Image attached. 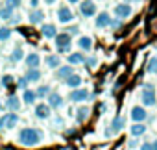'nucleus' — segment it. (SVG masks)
Listing matches in <instances>:
<instances>
[{
	"label": "nucleus",
	"instance_id": "45",
	"mask_svg": "<svg viewBox=\"0 0 157 150\" xmlns=\"http://www.w3.org/2000/svg\"><path fill=\"white\" fill-rule=\"evenodd\" d=\"M0 109H2V104H0Z\"/></svg>",
	"mask_w": 157,
	"mask_h": 150
},
{
	"label": "nucleus",
	"instance_id": "35",
	"mask_svg": "<svg viewBox=\"0 0 157 150\" xmlns=\"http://www.w3.org/2000/svg\"><path fill=\"white\" fill-rule=\"evenodd\" d=\"M87 65H89V67H94V65H96V57H89V59H87Z\"/></svg>",
	"mask_w": 157,
	"mask_h": 150
},
{
	"label": "nucleus",
	"instance_id": "22",
	"mask_svg": "<svg viewBox=\"0 0 157 150\" xmlns=\"http://www.w3.org/2000/svg\"><path fill=\"white\" fill-rule=\"evenodd\" d=\"M131 135L133 137H139V135H142V133H146V124H140V122H137V124H131Z\"/></svg>",
	"mask_w": 157,
	"mask_h": 150
},
{
	"label": "nucleus",
	"instance_id": "4",
	"mask_svg": "<svg viewBox=\"0 0 157 150\" xmlns=\"http://www.w3.org/2000/svg\"><path fill=\"white\" fill-rule=\"evenodd\" d=\"M93 95L87 91V89H80V87H76V89H72V93H70V100L72 102H85V100H89Z\"/></svg>",
	"mask_w": 157,
	"mask_h": 150
},
{
	"label": "nucleus",
	"instance_id": "38",
	"mask_svg": "<svg viewBox=\"0 0 157 150\" xmlns=\"http://www.w3.org/2000/svg\"><path fill=\"white\" fill-rule=\"evenodd\" d=\"M4 122H6V115H4V117H0V130L4 128Z\"/></svg>",
	"mask_w": 157,
	"mask_h": 150
},
{
	"label": "nucleus",
	"instance_id": "8",
	"mask_svg": "<svg viewBox=\"0 0 157 150\" xmlns=\"http://www.w3.org/2000/svg\"><path fill=\"white\" fill-rule=\"evenodd\" d=\"M115 15L120 17V19L129 17L131 15V6L129 4H118V6H115Z\"/></svg>",
	"mask_w": 157,
	"mask_h": 150
},
{
	"label": "nucleus",
	"instance_id": "21",
	"mask_svg": "<svg viewBox=\"0 0 157 150\" xmlns=\"http://www.w3.org/2000/svg\"><path fill=\"white\" fill-rule=\"evenodd\" d=\"M68 63L70 65H80V63H85V56L80 54V52H74L68 56Z\"/></svg>",
	"mask_w": 157,
	"mask_h": 150
},
{
	"label": "nucleus",
	"instance_id": "42",
	"mask_svg": "<svg viewBox=\"0 0 157 150\" xmlns=\"http://www.w3.org/2000/svg\"><path fill=\"white\" fill-rule=\"evenodd\" d=\"M44 2H46V4H54V2H56V0H44Z\"/></svg>",
	"mask_w": 157,
	"mask_h": 150
},
{
	"label": "nucleus",
	"instance_id": "25",
	"mask_svg": "<svg viewBox=\"0 0 157 150\" xmlns=\"http://www.w3.org/2000/svg\"><path fill=\"white\" fill-rule=\"evenodd\" d=\"M46 65H48L50 69H57V67L61 65L59 56H48V57H46Z\"/></svg>",
	"mask_w": 157,
	"mask_h": 150
},
{
	"label": "nucleus",
	"instance_id": "26",
	"mask_svg": "<svg viewBox=\"0 0 157 150\" xmlns=\"http://www.w3.org/2000/svg\"><path fill=\"white\" fill-rule=\"evenodd\" d=\"M35 98H37V97H35V91H30V89H26L24 95H22V100H24L26 104H33Z\"/></svg>",
	"mask_w": 157,
	"mask_h": 150
},
{
	"label": "nucleus",
	"instance_id": "14",
	"mask_svg": "<svg viewBox=\"0 0 157 150\" xmlns=\"http://www.w3.org/2000/svg\"><path fill=\"white\" fill-rule=\"evenodd\" d=\"M24 78L28 80V82H39L41 80V70L35 67V69H28L26 70V74H24Z\"/></svg>",
	"mask_w": 157,
	"mask_h": 150
},
{
	"label": "nucleus",
	"instance_id": "18",
	"mask_svg": "<svg viewBox=\"0 0 157 150\" xmlns=\"http://www.w3.org/2000/svg\"><path fill=\"white\" fill-rule=\"evenodd\" d=\"M124 122H126L124 117H115L113 122H111V132H109V133H118V132L124 128Z\"/></svg>",
	"mask_w": 157,
	"mask_h": 150
},
{
	"label": "nucleus",
	"instance_id": "43",
	"mask_svg": "<svg viewBox=\"0 0 157 150\" xmlns=\"http://www.w3.org/2000/svg\"><path fill=\"white\" fill-rule=\"evenodd\" d=\"M68 2H70V4H76V2H80V0H68Z\"/></svg>",
	"mask_w": 157,
	"mask_h": 150
},
{
	"label": "nucleus",
	"instance_id": "30",
	"mask_svg": "<svg viewBox=\"0 0 157 150\" xmlns=\"http://www.w3.org/2000/svg\"><path fill=\"white\" fill-rule=\"evenodd\" d=\"M50 93V87L48 85H41L37 91H35V97H39V98H43V97H46Z\"/></svg>",
	"mask_w": 157,
	"mask_h": 150
},
{
	"label": "nucleus",
	"instance_id": "37",
	"mask_svg": "<svg viewBox=\"0 0 157 150\" xmlns=\"http://www.w3.org/2000/svg\"><path fill=\"white\" fill-rule=\"evenodd\" d=\"M109 24H111L113 28H118V26H120V22H118V21H109Z\"/></svg>",
	"mask_w": 157,
	"mask_h": 150
},
{
	"label": "nucleus",
	"instance_id": "5",
	"mask_svg": "<svg viewBox=\"0 0 157 150\" xmlns=\"http://www.w3.org/2000/svg\"><path fill=\"white\" fill-rule=\"evenodd\" d=\"M57 21L63 22V24H67V22L74 21V15H72V11H70L67 6H61V8L57 10Z\"/></svg>",
	"mask_w": 157,
	"mask_h": 150
},
{
	"label": "nucleus",
	"instance_id": "17",
	"mask_svg": "<svg viewBox=\"0 0 157 150\" xmlns=\"http://www.w3.org/2000/svg\"><path fill=\"white\" fill-rule=\"evenodd\" d=\"M6 106H8V109H11V111H17V109H21V100H19V97H15V95H10V97H8V102H6Z\"/></svg>",
	"mask_w": 157,
	"mask_h": 150
},
{
	"label": "nucleus",
	"instance_id": "34",
	"mask_svg": "<svg viewBox=\"0 0 157 150\" xmlns=\"http://www.w3.org/2000/svg\"><path fill=\"white\" fill-rule=\"evenodd\" d=\"M26 84H28V80H26V78H21V80H19V87L26 89Z\"/></svg>",
	"mask_w": 157,
	"mask_h": 150
},
{
	"label": "nucleus",
	"instance_id": "6",
	"mask_svg": "<svg viewBox=\"0 0 157 150\" xmlns=\"http://www.w3.org/2000/svg\"><path fill=\"white\" fill-rule=\"evenodd\" d=\"M80 10H82V15L83 17H93L96 13V6H94V2H91V0H83L82 6H80Z\"/></svg>",
	"mask_w": 157,
	"mask_h": 150
},
{
	"label": "nucleus",
	"instance_id": "12",
	"mask_svg": "<svg viewBox=\"0 0 157 150\" xmlns=\"http://www.w3.org/2000/svg\"><path fill=\"white\" fill-rule=\"evenodd\" d=\"M17 122H19V115H17L15 111H11L10 115H6V122H4V128H8V130H13V128L17 126Z\"/></svg>",
	"mask_w": 157,
	"mask_h": 150
},
{
	"label": "nucleus",
	"instance_id": "15",
	"mask_svg": "<svg viewBox=\"0 0 157 150\" xmlns=\"http://www.w3.org/2000/svg\"><path fill=\"white\" fill-rule=\"evenodd\" d=\"M72 65H65V67H57V74L56 76L59 78V80H65V78H68L70 74H72Z\"/></svg>",
	"mask_w": 157,
	"mask_h": 150
},
{
	"label": "nucleus",
	"instance_id": "10",
	"mask_svg": "<svg viewBox=\"0 0 157 150\" xmlns=\"http://www.w3.org/2000/svg\"><path fill=\"white\" fill-rule=\"evenodd\" d=\"M35 115H37V119H48L50 117V106L48 104H37L35 106Z\"/></svg>",
	"mask_w": 157,
	"mask_h": 150
},
{
	"label": "nucleus",
	"instance_id": "28",
	"mask_svg": "<svg viewBox=\"0 0 157 150\" xmlns=\"http://www.w3.org/2000/svg\"><path fill=\"white\" fill-rule=\"evenodd\" d=\"M22 57H24V52H22L21 48H15V50L11 52V56H10V59H11L13 63H17V61H21Z\"/></svg>",
	"mask_w": 157,
	"mask_h": 150
},
{
	"label": "nucleus",
	"instance_id": "32",
	"mask_svg": "<svg viewBox=\"0 0 157 150\" xmlns=\"http://www.w3.org/2000/svg\"><path fill=\"white\" fill-rule=\"evenodd\" d=\"M11 84H13V76H10V74H6V76L2 78V85H4V87H10Z\"/></svg>",
	"mask_w": 157,
	"mask_h": 150
},
{
	"label": "nucleus",
	"instance_id": "44",
	"mask_svg": "<svg viewBox=\"0 0 157 150\" xmlns=\"http://www.w3.org/2000/svg\"><path fill=\"white\" fill-rule=\"evenodd\" d=\"M128 2H137V0H128Z\"/></svg>",
	"mask_w": 157,
	"mask_h": 150
},
{
	"label": "nucleus",
	"instance_id": "41",
	"mask_svg": "<svg viewBox=\"0 0 157 150\" xmlns=\"http://www.w3.org/2000/svg\"><path fill=\"white\" fill-rule=\"evenodd\" d=\"M151 150H157V141H155V143H151Z\"/></svg>",
	"mask_w": 157,
	"mask_h": 150
},
{
	"label": "nucleus",
	"instance_id": "2",
	"mask_svg": "<svg viewBox=\"0 0 157 150\" xmlns=\"http://www.w3.org/2000/svg\"><path fill=\"white\" fill-rule=\"evenodd\" d=\"M70 43H72V37L68 34H56V46H57V52H68L70 50Z\"/></svg>",
	"mask_w": 157,
	"mask_h": 150
},
{
	"label": "nucleus",
	"instance_id": "23",
	"mask_svg": "<svg viewBox=\"0 0 157 150\" xmlns=\"http://www.w3.org/2000/svg\"><path fill=\"white\" fill-rule=\"evenodd\" d=\"M78 45H80V48H82V50H91V48H93V39H91V37H87V35H83V37H80Z\"/></svg>",
	"mask_w": 157,
	"mask_h": 150
},
{
	"label": "nucleus",
	"instance_id": "24",
	"mask_svg": "<svg viewBox=\"0 0 157 150\" xmlns=\"http://www.w3.org/2000/svg\"><path fill=\"white\" fill-rule=\"evenodd\" d=\"M43 19H44V13H43L41 10H35V11H32V13H30V22H33V24L43 22Z\"/></svg>",
	"mask_w": 157,
	"mask_h": 150
},
{
	"label": "nucleus",
	"instance_id": "27",
	"mask_svg": "<svg viewBox=\"0 0 157 150\" xmlns=\"http://www.w3.org/2000/svg\"><path fill=\"white\" fill-rule=\"evenodd\" d=\"M11 17H13V8H10V6H6V8H0V19L8 21V19H11Z\"/></svg>",
	"mask_w": 157,
	"mask_h": 150
},
{
	"label": "nucleus",
	"instance_id": "13",
	"mask_svg": "<svg viewBox=\"0 0 157 150\" xmlns=\"http://www.w3.org/2000/svg\"><path fill=\"white\" fill-rule=\"evenodd\" d=\"M65 82H67V85L70 87V89H76V87H80L82 85V76H78V74H70L68 78H65Z\"/></svg>",
	"mask_w": 157,
	"mask_h": 150
},
{
	"label": "nucleus",
	"instance_id": "1",
	"mask_svg": "<svg viewBox=\"0 0 157 150\" xmlns=\"http://www.w3.org/2000/svg\"><path fill=\"white\" fill-rule=\"evenodd\" d=\"M43 139V133L35 128H24L19 132V143L24 146H37Z\"/></svg>",
	"mask_w": 157,
	"mask_h": 150
},
{
	"label": "nucleus",
	"instance_id": "31",
	"mask_svg": "<svg viewBox=\"0 0 157 150\" xmlns=\"http://www.w3.org/2000/svg\"><path fill=\"white\" fill-rule=\"evenodd\" d=\"M11 37V30L10 28H0V41H8Z\"/></svg>",
	"mask_w": 157,
	"mask_h": 150
},
{
	"label": "nucleus",
	"instance_id": "20",
	"mask_svg": "<svg viewBox=\"0 0 157 150\" xmlns=\"http://www.w3.org/2000/svg\"><path fill=\"white\" fill-rule=\"evenodd\" d=\"M89 113H91V111H89V108H87V106L78 108V111H76V120H78V122H83V120L89 117Z\"/></svg>",
	"mask_w": 157,
	"mask_h": 150
},
{
	"label": "nucleus",
	"instance_id": "40",
	"mask_svg": "<svg viewBox=\"0 0 157 150\" xmlns=\"http://www.w3.org/2000/svg\"><path fill=\"white\" fill-rule=\"evenodd\" d=\"M32 2V8H37V4H39V0H30Z\"/></svg>",
	"mask_w": 157,
	"mask_h": 150
},
{
	"label": "nucleus",
	"instance_id": "39",
	"mask_svg": "<svg viewBox=\"0 0 157 150\" xmlns=\"http://www.w3.org/2000/svg\"><path fill=\"white\" fill-rule=\"evenodd\" d=\"M137 144H139V143H137V141H135V139H133V141H129V148H135V146H137Z\"/></svg>",
	"mask_w": 157,
	"mask_h": 150
},
{
	"label": "nucleus",
	"instance_id": "36",
	"mask_svg": "<svg viewBox=\"0 0 157 150\" xmlns=\"http://www.w3.org/2000/svg\"><path fill=\"white\" fill-rule=\"evenodd\" d=\"M140 150H151V143H144V144L140 146Z\"/></svg>",
	"mask_w": 157,
	"mask_h": 150
},
{
	"label": "nucleus",
	"instance_id": "19",
	"mask_svg": "<svg viewBox=\"0 0 157 150\" xmlns=\"http://www.w3.org/2000/svg\"><path fill=\"white\" fill-rule=\"evenodd\" d=\"M109 13H105V11H102L98 17H96V28H105V26H109Z\"/></svg>",
	"mask_w": 157,
	"mask_h": 150
},
{
	"label": "nucleus",
	"instance_id": "3",
	"mask_svg": "<svg viewBox=\"0 0 157 150\" xmlns=\"http://www.w3.org/2000/svg\"><path fill=\"white\" fill-rule=\"evenodd\" d=\"M142 104L146 106V108H151V106H155V102H157V98H155V93H153V87L150 85V84H146V87H144V91H142Z\"/></svg>",
	"mask_w": 157,
	"mask_h": 150
},
{
	"label": "nucleus",
	"instance_id": "9",
	"mask_svg": "<svg viewBox=\"0 0 157 150\" xmlns=\"http://www.w3.org/2000/svg\"><path fill=\"white\" fill-rule=\"evenodd\" d=\"M46 97H48V106H50V108H61V106H63V97H61L59 93H52V91H50Z\"/></svg>",
	"mask_w": 157,
	"mask_h": 150
},
{
	"label": "nucleus",
	"instance_id": "33",
	"mask_svg": "<svg viewBox=\"0 0 157 150\" xmlns=\"http://www.w3.org/2000/svg\"><path fill=\"white\" fill-rule=\"evenodd\" d=\"M8 6L10 8H19L21 6V0H8Z\"/></svg>",
	"mask_w": 157,
	"mask_h": 150
},
{
	"label": "nucleus",
	"instance_id": "16",
	"mask_svg": "<svg viewBox=\"0 0 157 150\" xmlns=\"http://www.w3.org/2000/svg\"><path fill=\"white\" fill-rule=\"evenodd\" d=\"M41 34H43L46 39H52V37H56L57 32H56V26H54V24H43V26H41Z\"/></svg>",
	"mask_w": 157,
	"mask_h": 150
},
{
	"label": "nucleus",
	"instance_id": "7",
	"mask_svg": "<svg viewBox=\"0 0 157 150\" xmlns=\"http://www.w3.org/2000/svg\"><path fill=\"white\" fill-rule=\"evenodd\" d=\"M146 117H148V113H146L144 108H140V106L131 108V120H135V122H142V120H146Z\"/></svg>",
	"mask_w": 157,
	"mask_h": 150
},
{
	"label": "nucleus",
	"instance_id": "29",
	"mask_svg": "<svg viewBox=\"0 0 157 150\" xmlns=\"http://www.w3.org/2000/svg\"><path fill=\"white\" fill-rule=\"evenodd\" d=\"M146 70H148L150 74H157V57H151V59L148 61V67H146Z\"/></svg>",
	"mask_w": 157,
	"mask_h": 150
},
{
	"label": "nucleus",
	"instance_id": "11",
	"mask_svg": "<svg viewBox=\"0 0 157 150\" xmlns=\"http://www.w3.org/2000/svg\"><path fill=\"white\" fill-rule=\"evenodd\" d=\"M24 63L28 65V69H35V67H39V63H41V57H39V54H28L26 57H24Z\"/></svg>",
	"mask_w": 157,
	"mask_h": 150
}]
</instances>
